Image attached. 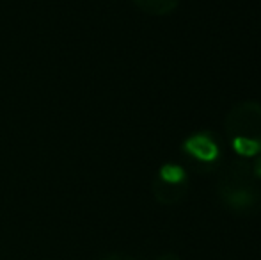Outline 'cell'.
<instances>
[{"mask_svg": "<svg viewBox=\"0 0 261 260\" xmlns=\"http://www.w3.org/2000/svg\"><path fill=\"white\" fill-rule=\"evenodd\" d=\"M226 134L233 150L242 157H256L261 153V104L242 100L229 109L224 120Z\"/></svg>", "mask_w": 261, "mask_h": 260, "instance_id": "7a4b0ae2", "label": "cell"}, {"mask_svg": "<svg viewBox=\"0 0 261 260\" xmlns=\"http://www.w3.org/2000/svg\"><path fill=\"white\" fill-rule=\"evenodd\" d=\"M252 164L233 162L217 184V196L234 214H254L261 208V187Z\"/></svg>", "mask_w": 261, "mask_h": 260, "instance_id": "6da1fadb", "label": "cell"}, {"mask_svg": "<svg viewBox=\"0 0 261 260\" xmlns=\"http://www.w3.org/2000/svg\"><path fill=\"white\" fill-rule=\"evenodd\" d=\"M151 191L156 201H160L162 205H176L185 198L189 191L185 170L172 162L164 164L158 170L156 178L153 180Z\"/></svg>", "mask_w": 261, "mask_h": 260, "instance_id": "3957f363", "label": "cell"}, {"mask_svg": "<svg viewBox=\"0 0 261 260\" xmlns=\"http://www.w3.org/2000/svg\"><path fill=\"white\" fill-rule=\"evenodd\" d=\"M135 4L144 13L164 16V14H171L179 6V0H135Z\"/></svg>", "mask_w": 261, "mask_h": 260, "instance_id": "5b68a950", "label": "cell"}, {"mask_svg": "<svg viewBox=\"0 0 261 260\" xmlns=\"http://www.w3.org/2000/svg\"><path fill=\"white\" fill-rule=\"evenodd\" d=\"M101 260H132V257H128V255H123V253H110L103 257Z\"/></svg>", "mask_w": 261, "mask_h": 260, "instance_id": "8992f818", "label": "cell"}, {"mask_svg": "<svg viewBox=\"0 0 261 260\" xmlns=\"http://www.w3.org/2000/svg\"><path fill=\"white\" fill-rule=\"evenodd\" d=\"M158 260H181V258L176 257V255H172V253H167V255H162Z\"/></svg>", "mask_w": 261, "mask_h": 260, "instance_id": "52a82bcc", "label": "cell"}, {"mask_svg": "<svg viewBox=\"0 0 261 260\" xmlns=\"http://www.w3.org/2000/svg\"><path fill=\"white\" fill-rule=\"evenodd\" d=\"M132 260H134V258H132Z\"/></svg>", "mask_w": 261, "mask_h": 260, "instance_id": "ba28073f", "label": "cell"}, {"mask_svg": "<svg viewBox=\"0 0 261 260\" xmlns=\"http://www.w3.org/2000/svg\"><path fill=\"white\" fill-rule=\"evenodd\" d=\"M183 150H185L190 157H194L196 160H201V162H213V160L219 157V152H220L219 143L210 134H204V132L194 134V135H190L189 139H185Z\"/></svg>", "mask_w": 261, "mask_h": 260, "instance_id": "277c9868", "label": "cell"}]
</instances>
